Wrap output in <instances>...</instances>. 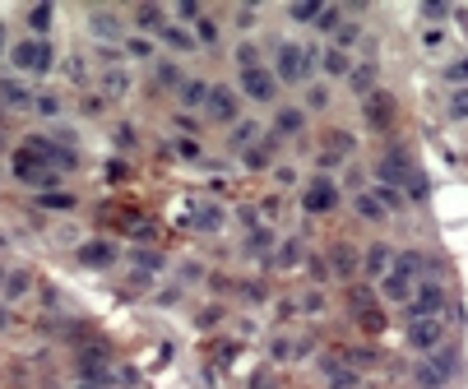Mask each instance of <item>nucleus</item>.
Returning <instances> with one entry per match:
<instances>
[{"mask_svg": "<svg viewBox=\"0 0 468 389\" xmlns=\"http://www.w3.org/2000/svg\"><path fill=\"white\" fill-rule=\"evenodd\" d=\"M445 42V33H441V28H426V37H422V46H441Z\"/></svg>", "mask_w": 468, "mask_h": 389, "instance_id": "nucleus-47", "label": "nucleus"}, {"mask_svg": "<svg viewBox=\"0 0 468 389\" xmlns=\"http://www.w3.org/2000/svg\"><path fill=\"white\" fill-rule=\"evenodd\" d=\"M301 260V241H283L279 245V264H297Z\"/></svg>", "mask_w": 468, "mask_h": 389, "instance_id": "nucleus-37", "label": "nucleus"}, {"mask_svg": "<svg viewBox=\"0 0 468 389\" xmlns=\"http://www.w3.org/2000/svg\"><path fill=\"white\" fill-rule=\"evenodd\" d=\"M320 10H324L320 0H301V5H292V19H301V23H306V19H320Z\"/></svg>", "mask_w": 468, "mask_h": 389, "instance_id": "nucleus-35", "label": "nucleus"}, {"mask_svg": "<svg viewBox=\"0 0 468 389\" xmlns=\"http://www.w3.org/2000/svg\"><path fill=\"white\" fill-rule=\"evenodd\" d=\"M37 204H42V209L65 213V209H75V195H70V190H42V195H37Z\"/></svg>", "mask_w": 468, "mask_h": 389, "instance_id": "nucleus-21", "label": "nucleus"}, {"mask_svg": "<svg viewBox=\"0 0 468 389\" xmlns=\"http://www.w3.org/2000/svg\"><path fill=\"white\" fill-rule=\"evenodd\" d=\"M241 158H246V167H255V172H260V167H269V162H274V139H260V144H251Z\"/></svg>", "mask_w": 468, "mask_h": 389, "instance_id": "nucleus-19", "label": "nucleus"}, {"mask_svg": "<svg viewBox=\"0 0 468 389\" xmlns=\"http://www.w3.org/2000/svg\"><path fill=\"white\" fill-rule=\"evenodd\" d=\"M241 93L255 102H274V93H279V79H274V70L255 65V70H241Z\"/></svg>", "mask_w": 468, "mask_h": 389, "instance_id": "nucleus-5", "label": "nucleus"}, {"mask_svg": "<svg viewBox=\"0 0 468 389\" xmlns=\"http://www.w3.org/2000/svg\"><path fill=\"white\" fill-rule=\"evenodd\" d=\"M5 278H10V274H5V269H0V297H5Z\"/></svg>", "mask_w": 468, "mask_h": 389, "instance_id": "nucleus-49", "label": "nucleus"}, {"mask_svg": "<svg viewBox=\"0 0 468 389\" xmlns=\"http://www.w3.org/2000/svg\"><path fill=\"white\" fill-rule=\"evenodd\" d=\"M450 371H455V352H441L436 362H426V366L417 371V380H422V389H441L450 380Z\"/></svg>", "mask_w": 468, "mask_h": 389, "instance_id": "nucleus-10", "label": "nucleus"}, {"mask_svg": "<svg viewBox=\"0 0 468 389\" xmlns=\"http://www.w3.org/2000/svg\"><path fill=\"white\" fill-rule=\"evenodd\" d=\"M412 269H403V264H394V269H385V278H380V292L390 301H412Z\"/></svg>", "mask_w": 468, "mask_h": 389, "instance_id": "nucleus-7", "label": "nucleus"}, {"mask_svg": "<svg viewBox=\"0 0 468 389\" xmlns=\"http://www.w3.org/2000/svg\"><path fill=\"white\" fill-rule=\"evenodd\" d=\"M353 42H357V28H353V23H343V28L334 33V46H339V51H348Z\"/></svg>", "mask_w": 468, "mask_h": 389, "instance_id": "nucleus-40", "label": "nucleus"}, {"mask_svg": "<svg viewBox=\"0 0 468 389\" xmlns=\"http://www.w3.org/2000/svg\"><path fill=\"white\" fill-rule=\"evenodd\" d=\"M51 60H56V51H51L46 37H19V42L10 46V65L19 70V75H46Z\"/></svg>", "mask_w": 468, "mask_h": 389, "instance_id": "nucleus-1", "label": "nucleus"}, {"mask_svg": "<svg viewBox=\"0 0 468 389\" xmlns=\"http://www.w3.org/2000/svg\"><path fill=\"white\" fill-rule=\"evenodd\" d=\"M408 343H412V347H422V352L441 347V320H412V329H408Z\"/></svg>", "mask_w": 468, "mask_h": 389, "instance_id": "nucleus-11", "label": "nucleus"}, {"mask_svg": "<svg viewBox=\"0 0 468 389\" xmlns=\"http://www.w3.org/2000/svg\"><path fill=\"white\" fill-rule=\"evenodd\" d=\"M357 213H362V218H371V222H376V218H385V204H380L376 195H357Z\"/></svg>", "mask_w": 468, "mask_h": 389, "instance_id": "nucleus-27", "label": "nucleus"}, {"mask_svg": "<svg viewBox=\"0 0 468 389\" xmlns=\"http://www.w3.org/2000/svg\"><path fill=\"white\" fill-rule=\"evenodd\" d=\"M28 288H33V274H28V269H14V274L5 278V301L28 297Z\"/></svg>", "mask_w": 468, "mask_h": 389, "instance_id": "nucleus-17", "label": "nucleus"}, {"mask_svg": "<svg viewBox=\"0 0 468 389\" xmlns=\"http://www.w3.org/2000/svg\"><path fill=\"white\" fill-rule=\"evenodd\" d=\"M158 37H163V42L172 46V51H195V33H190V28H181V23H163V28H158Z\"/></svg>", "mask_w": 468, "mask_h": 389, "instance_id": "nucleus-13", "label": "nucleus"}, {"mask_svg": "<svg viewBox=\"0 0 468 389\" xmlns=\"http://www.w3.org/2000/svg\"><path fill=\"white\" fill-rule=\"evenodd\" d=\"M125 51H130L134 60H148V56H153V46H148V37H125Z\"/></svg>", "mask_w": 468, "mask_h": 389, "instance_id": "nucleus-36", "label": "nucleus"}, {"mask_svg": "<svg viewBox=\"0 0 468 389\" xmlns=\"http://www.w3.org/2000/svg\"><path fill=\"white\" fill-rule=\"evenodd\" d=\"M134 260H139V264H144V269H163V255H153V250H139V255H134Z\"/></svg>", "mask_w": 468, "mask_h": 389, "instance_id": "nucleus-45", "label": "nucleus"}, {"mask_svg": "<svg viewBox=\"0 0 468 389\" xmlns=\"http://www.w3.org/2000/svg\"><path fill=\"white\" fill-rule=\"evenodd\" d=\"M334 204H339V190H334L329 177H315L311 186L301 190V209H306V213H329Z\"/></svg>", "mask_w": 468, "mask_h": 389, "instance_id": "nucleus-4", "label": "nucleus"}, {"mask_svg": "<svg viewBox=\"0 0 468 389\" xmlns=\"http://www.w3.org/2000/svg\"><path fill=\"white\" fill-rule=\"evenodd\" d=\"M33 107L42 111V116H61V98H56V93H37Z\"/></svg>", "mask_w": 468, "mask_h": 389, "instance_id": "nucleus-34", "label": "nucleus"}, {"mask_svg": "<svg viewBox=\"0 0 468 389\" xmlns=\"http://www.w3.org/2000/svg\"><path fill=\"white\" fill-rule=\"evenodd\" d=\"M251 144H260V125L255 121H246V125H236V130H232V148H241V153H246Z\"/></svg>", "mask_w": 468, "mask_h": 389, "instance_id": "nucleus-23", "label": "nucleus"}, {"mask_svg": "<svg viewBox=\"0 0 468 389\" xmlns=\"http://www.w3.org/2000/svg\"><path fill=\"white\" fill-rule=\"evenodd\" d=\"M315 28H320V33H339V28H343V10H339V5H324Z\"/></svg>", "mask_w": 468, "mask_h": 389, "instance_id": "nucleus-24", "label": "nucleus"}, {"mask_svg": "<svg viewBox=\"0 0 468 389\" xmlns=\"http://www.w3.org/2000/svg\"><path fill=\"white\" fill-rule=\"evenodd\" d=\"M0 102H10V107H23V102H33V93L23 89L19 79H0Z\"/></svg>", "mask_w": 468, "mask_h": 389, "instance_id": "nucleus-20", "label": "nucleus"}, {"mask_svg": "<svg viewBox=\"0 0 468 389\" xmlns=\"http://www.w3.org/2000/svg\"><path fill=\"white\" fill-rule=\"evenodd\" d=\"M412 320H436L441 306H445V288L441 283H422V288H412Z\"/></svg>", "mask_w": 468, "mask_h": 389, "instance_id": "nucleus-3", "label": "nucleus"}, {"mask_svg": "<svg viewBox=\"0 0 468 389\" xmlns=\"http://www.w3.org/2000/svg\"><path fill=\"white\" fill-rule=\"evenodd\" d=\"M177 153L181 158H200V144H195V139H177Z\"/></svg>", "mask_w": 468, "mask_h": 389, "instance_id": "nucleus-44", "label": "nucleus"}, {"mask_svg": "<svg viewBox=\"0 0 468 389\" xmlns=\"http://www.w3.org/2000/svg\"><path fill=\"white\" fill-rule=\"evenodd\" d=\"M306 102H311V107H324V102H329V93H324V89H311V93H306Z\"/></svg>", "mask_w": 468, "mask_h": 389, "instance_id": "nucleus-48", "label": "nucleus"}, {"mask_svg": "<svg viewBox=\"0 0 468 389\" xmlns=\"http://www.w3.org/2000/svg\"><path fill=\"white\" fill-rule=\"evenodd\" d=\"M209 89L213 84H204V79H186V84H181V102H186V107H204V102H209Z\"/></svg>", "mask_w": 468, "mask_h": 389, "instance_id": "nucleus-18", "label": "nucleus"}, {"mask_svg": "<svg viewBox=\"0 0 468 389\" xmlns=\"http://www.w3.org/2000/svg\"><path fill=\"white\" fill-rule=\"evenodd\" d=\"M195 227L200 232H218L223 227V209L218 204H195Z\"/></svg>", "mask_w": 468, "mask_h": 389, "instance_id": "nucleus-16", "label": "nucleus"}, {"mask_svg": "<svg viewBox=\"0 0 468 389\" xmlns=\"http://www.w3.org/2000/svg\"><path fill=\"white\" fill-rule=\"evenodd\" d=\"M236 65H241V70H255V65H260V46H255V42H241V46H236Z\"/></svg>", "mask_w": 468, "mask_h": 389, "instance_id": "nucleus-29", "label": "nucleus"}, {"mask_svg": "<svg viewBox=\"0 0 468 389\" xmlns=\"http://www.w3.org/2000/svg\"><path fill=\"white\" fill-rule=\"evenodd\" d=\"M204 111H209V121L232 125V121H236V111H241V102H236V93H232V89L213 84V89H209V102H204Z\"/></svg>", "mask_w": 468, "mask_h": 389, "instance_id": "nucleus-6", "label": "nucleus"}, {"mask_svg": "<svg viewBox=\"0 0 468 389\" xmlns=\"http://www.w3.org/2000/svg\"><path fill=\"white\" fill-rule=\"evenodd\" d=\"M134 23H139V28H163V10H158V5H139V10H134Z\"/></svg>", "mask_w": 468, "mask_h": 389, "instance_id": "nucleus-26", "label": "nucleus"}, {"mask_svg": "<svg viewBox=\"0 0 468 389\" xmlns=\"http://www.w3.org/2000/svg\"><path fill=\"white\" fill-rule=\"evenodd\" d=\"M320 65H324V75H353V65H348V56L339 51V46H329V51L320 56Z\"/></svg>", "mask_w": 468, "mask_h": 389, "instance_id": "nucleus-22", "label": "nucleus"}, {"mask_svg": "<svg viewBox=\"0 0 468 389\" xmlns=\"http://www.w3.org/2000/svg\"><path fill=\"white\" fill-rule=\"evenodd\" d=\"M93 33H98L102 42H116V37L125 33L121 14H112V10H93Z\"/></svg>", "mask_w": 468, "mask_h": 389, "instance_id": "nucleus-12", "label": "nucleus"}, {"mask_svg": "<svg viewBox=\"0 0 468 389\" xmlns=\"http://www.w3.org/2000/svg\"><path fill=\"white\" fill-rule=\"evenodd\" d=\"M445 79H455V84H468V56H464V60H455V65L445 70Z\"/></svg>", "mask_w": 468, "mask_h": 389, "instance_id": "nucleus-41", "label": "nucleus"}, {"mask_svg": "<svg viewBox=\"0 0 468 389\" xmlns=\"http://www.w3.org/2000/svg\"><path fill=\"white\" fill-rule=\"evenodd\" d=\"M320 371H324V380H329L334 389H353V385H357V376L343 366V362H339V357H324V362H320Z\"/></svg>", "mask_w": 468, "mask_h": 389, "instance_id": "nucleus-14", "label": "nucleus"}, {"mask_svg": "<svg viewBox=\"0 0 468 389\" xmlns=\"http://www.w3.org/2000/svg\"><path fill=\"white\" fill-rule=\"evenodd\" d=\"M306 75H311V51L301 42H279L274 79H283V84H306Z\"/></svg>", "mask_w": 468, "mask_h": 389, "instance_id": "nucleus-2", "label": "nucleus"}, {"mask_svg": "<svg viewBox=\"0 0 468 389\" xmlns=\"http://www.w3.org/2000/svg\"><path fill=\"white\" fill-rule=\"evenodd\" d=\"M417 172H412V162L403 153H385L380 158V186H399V181H412Z\"/></svg>", "mask_w": 468, "mask_h": 389, "instance_id": "nucleus-9", "label": "nucleus"}, {"mask_svg": "<svg viewBox=\"0 0 468 389\" xmlns=\"http://www.w3.org/2000/svg\"><path fill=\"white\" fill-rule=\"evenodd\" d=\"M79 264L84 269H112L116 264V245L112 241H84L79 245Z\"/></svg>", "mask_w": 468, "mask_h": 389, "instance_id": "nucleus-8", "label": "nucleus"}, {"mask_svg": "<svg viewBox=\"0 0 468 389\" xmlns=\"http://www.w3.org/2000/svg\"><path fill=\"white\" fill-rule=\"evenodd\" d=\"M158 84H163V89H177V93H181L186 75H181V70L172 65V60H158Z\"/></svg>", "mask_w": 468, "mask_h": 389, "instance_id": "nucleus-25", "label": "nucleus"}, {"mask_svg": "<svg viewBox=\"0 0 468 389\" xmlns=\"http://www.w3.org/2000/svg\"><path fill=\"white\" fill-rule=\"evenodd\" d=\"M450 111H455V116H468V89H459V93H455V102H450Z\"/></svg>", "mask_w": 468, "mask_h": 389, "instance_id": "nucleus-43", "label": "nucleus"}, {"mask_svg": "<svg viewBox=\"0 0 468 389\" xmlns=\"http://www.w3.org/2000/svg\"><path fill=\"white\" fill-rule=\"evenodd\" d=\"M301 125H306V111L301 107H283L274 116V134H301Z\"/></svg>", "mask_w": 468, "mask_h": 389, "instance_id": "nucleus-15", "label": "nucleus"}, {"mask_svg": "<svg viewBox=\"0 0 468 389\" xmlns=\"http://www.w3.org/2000/svg\"><path fill=\"white\" fill-rule=\"evenodd\" d=\"M102 89L112 93V98H121V93H125V75H121V70H102Z\"/></svg>", "mask_w": 468, "mask_h": 389, "instance_id": "nucleus-31", "label": "nucleus"}, {"mask_svg": "<svg viewBox=\"0 0 468 389\" xmlns=\"http://www.w3.org/2000/svg\"><path fill=\"white\" fill-rule=\"evenodd\" d=\"M367 107H371V121H376V125H385V121H390V98L371 93V102H367Z\"/></svg>", "mask_w": 468, "mask_h": 389, "instance_id": "nucleus-30", "label": "nucleus"}, {"mask_svg": "<svg viewBox=\"0 0 468 389\" xmlns=\"http://www.w3.org/2000/svg\"><path fill=\"white\" fill-rule=\"evenodd\" d=\"M422 19H445V5H436V0H431V5H422Z\"/></svg>", "mask_w": 468, "mask_h": 389, "instance_id": "nucleus-46", "label": "nucleus"}, {"mask_svg": "<svg viewBox=\"0 0 468 389\" xmlns=\"http://www.w3.org/2000/svg\"><path fill=\"white\" fill-rule=\"evenodd\" d=\"M348 84H353L357 93H371V84H376V70H371V65H357L353 75H348Z\"/></svg>", "mask_w": 468, "mask_h": 389, "instance_id": "nucleus-28", "label": "nucleus"}, {"mask_svg": "<svg viewBox=\"0 0 468 389\" xmlns=\"http://www.w3.org/2000/svg\"><path fill=\"white\" fill-rule=\"evenodd\" d=\"M195 42L213 46V42H218V23H213V19H200V23H195Z\"/></svg>", "mask_w": 468, "mask_h": 389, "instance_id": "nucleus-33", "label": "nucleus"}, {"mask_svg": "<svg viewBox=\"0 0 468 389\" xmlns=\"http://www.w3.org/2000/svg\"><path fill=\"white\" fill-rule=\"evenodd\" d=\"M28 19H33V28H37V37L46 33V23H51V5H37L33 14H28Z\"/></svg>", "mask_w": 468, "mask_h": 389, "instance_id": "nucleus-39", "label": "nucleus"}, {"mask_svg": "<svg viewBox=\"0 0 468 389\" xmlns=\"http://www.w3.org/2000/svg\"><path fill=\"white\" fill-rule=\"evenodd\" d=\"M376 200L385 204V209H399V204H403V195H399L394 186H380V190H376Z\"/></svg>", "mask_w": 468, "mask_h": 389, "instance_id": "nucleus-38", "label": "nucleus"}, {"mask_svg": "<svg viewBox=\"0 0 468 389\" xmlns=\"http://www.w3.org/2000/svg\"><path fill=\"white\" fill-rule=\"evenodd\" d=\"M0 37H5V33H0Z\"/></svg>", "mask_w": 468, "mask_h": 389, "instance_id": "nucleus-50", "label": "nucleus"}, {"mask_svg": "<svg viewBox=\"0 0 468 389\" xmlns=\"http://www.w3.org/2000/svg\"><path fill=\"white\" fill-rule=\"evenodd\" d=\"M334 269H339V274H353V255H348L343 245H339V250H334Z\"/></svg>", "mask_w": 468, "mask_h": 389, "instance_id": "nucleus-42", "label": "nucleus"}, {"mask_svg": "<svg viewBox=\"0 0 468 389\" xmlns=\"http://www.w3.org/2000/svg\"><path fill=\"white\" fill-rule=\"evenodd\" d=\"M385 264H390V250H385V245H371V250H367V269H371V274H385Z\"/></svg>", "mask_w": 468, "mask_h": 389, "instance_id": "nucleus-32", "label": "nucleus"}]
</instances>
